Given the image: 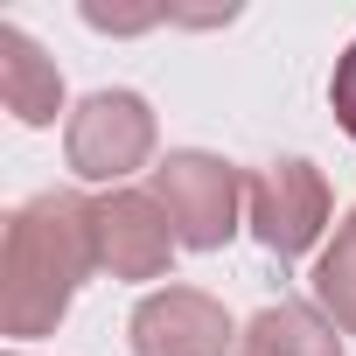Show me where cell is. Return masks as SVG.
<instances>
[{
  "mask_svg": "<svg viewBox=\"0 0 356 356\" xmlns=\"http://www.w3.org/2000/svg\"><path fill=\"white\" fill-rule=\"evenodd\" d=\"M328 112H335V126L356 140V42L335 56V70H328Z\"/></svg>",
  "mask_w": 356,
  "mask_h": 356,
  "instance_id": "cell-10",
  "label": "cell"
},
{
  "mask_svg": "<svg viewBox=\"0 0 356 356\" xmlns=\"http://www.w3.org/2000/svg\"><path fill=\"white\" fill-rule=\"evenodd\" d=\"M161 147V119L140 91H91L63 119V161L84 189H126V175H140Z\"/></svg>",
  "mask_w": 356,
  "mask_h": 356,
  "instance_id": "cell-4",
  "label": "cell"
},
{
  "mask_svg": "<svg viewBox=\"0 0 356 356\" xmlns=\"http://www.w3.org/2000/svg\"><path fill=\"white\" fill-rule=\"evenodd\" d=\"M91 29H105V35H140V29H154L168 8H105V0H84V8H77Z\"/></svg>",
  "mask_w": 356,
  "mask_h": 356,
  "instance_id": "cell-11",
  "label": "cell"
},
{
  "mask_svg": "<svg viewBox=\"0 0 356 356\" xmlns=\"http://www.w3.org/2000/svg\"><path fill=\"white\" fill-rule=\"evenodd\" d=\"M0 105L15 112V126H56L63 112V70L42 56V42L22 22H0Z\"/></svg>",
  "mask_w": 356,
  "mask_h": 356,
  "instance_id": "cell-7",
  "label": "cell"
},
{
  "mask_svg": "<svg viewBox=\"0 0 356 356\" xmlns=\"http://www.w3.org/2000/svg\"><path fill=\"white\" fill-rule=\"evenodd\" d=\"M231 335H238V321L203 286H154L126 314L133 356H231Z\"/></svg>",
  "mask_w": 356,
  "mask_h": 356,
  "instance_id": "cell-5",
  "label": "cell"
},
{
  "mask_svg": "<svg viewBox=\"0 0 356 356\" xmlns=\"http://www.w3.org/2000/svg\"><path fill=\"white\" fill-rule=\"evenodd\" d=\"M245 231L280 259H307L328 231H335V196H328V175L307 154H280L259 175H245Z\"/></svg>",
  "mask_w": 356,
  "mask_h": 356,
  "instance_id": "cell-3",
  "label": "cell"
},
{
  "mask_svg": "<svg viewBox=\"0 0 356 356\" xmlns=\"http://www.w3.org/2000/svg\"><path fill=\"white\" fill-rule=\"evenodd\" d=\"M342 328L314 300H273L245 321V356H342Z\"/></svg>",
  "mask_w": 356,
  "mask_h": 356,
  "instance_id": "cell-8",
  "label": "cell"
},
{
  "mask_svg": "<svg viewBox=\"0 0 356 356\" xmlns=\"http://www.w3.org/2000/svg\"><path fill=\"white\" fill-rule=\"evenodd\" d=\"M91 224H98V273L112 280H161L175 266V224L154 203V189H105L91 196Z\"/></svg>",
  "mask_w": 356,
  "mask_h": 356,
  "instance_id": "cell-6",
  "label": "cell"
},
{
  "mask_svg": "<svg viewBox=\"0 0 356 356\" xmlns=\"http://www.w3.org/2000/svg\"><path fill=\"white\" fill-rule=\"evenodd\" d=\"M98 273V224L91 196L77 189H42L8 210L0 231V321H8L15 349L35 335H56L70 314L77 286Z\"/></svg>",
  "mask_w": 356,
  "mask_h": 356,
  "instance_id": "cell-1",
  "label": "cell"
},
{
  "mask_svg": "<svg viewBox=\"0 0 356 356\" xmlns=\"http://www.w3.org/2000/svg\"><path fill=\"white\" fill-rule=\"evenodd\" d=\"M314 307L342 335H356V203L335 217V231H328V245L314 259Z\"/></svg>",
  "mask_w": 356,
  "mask_h": 356,
  "instance_id": "cell-9",
  "label": "cell"
},
{
  "mask_svg": "<svg viewBox=\"0 0 356 356\" xmlns=\"http://www.w3.org/2000/svg\"><path fill=\"white\" fill-rule=\"evenodd\" d=\"M154 203L168 210L182 252H224L245 231V175L210 147H175L154 161Z\"/></svg>",
  "mask_w": 356,
  "mask_h": 356,
  "instance_id": "cell-2",
  "label": "cell"
},
{
  "mask_svg": "<svg viewBox=\"0 0 356 356\" xmlns=\"http://www.w3.org/2000/svg\"><path fill=\"white\" fill-rule=\"evenodd\" d=\"M8 356H29V349H8Z\"/></svg>",
  "mask_w": 356,
  "mask_h": 356,
  "instance_id": "cell-12",
  "label": "cell"
}]
</instances>
